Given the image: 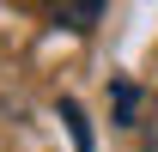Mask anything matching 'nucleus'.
I'll return each instance as SVG.
<instances>
[{"label": "nucleus", "mask_w": 158, "mask_h": 152, "mask_svg": "<svg viewBox=\"0 0 158 152\" xmlns=\"http://www.w3.org/2000/svg\"><path fill=\"white\" fill-rule=\"evenodd\" d=\"M49 6V19L61 24V31H73V37H91L103 19V0H43Z\"/></svg>", "instance_id": "f257e3e1"}, {"label": "nucleus", "mask_w": 158, "mask_h": 152, "mask_svg": "<svg viewBox=\"0 0 158 152\" xmlns=\"http://www.w3.org/2000/svg\"><path fill=\"white\" fill-rule=\"evenodd\" d=\"M140 152H158V110H152V122H146V134H140Z\"/></svg>", "instance_id": "20e7f679"}, {"label": "nucleus", "mask_w": 158, "mask_h": 152, "mask_svg": "<svg viewBox=\"0 0 158 152\" xmlns=\"http://www.w3.org/2000/svg\"><path fill=\"white\" fill-rule=\"evenodd\" d=\"M61 122L73 128V146H79V152H91V128H85V110H79L73 97H61Z\"/></svg>", "instance_id": "f03ea898"}, {"label": "nucleus", "mask_w": 158, "mask_h": 152, "mask_svg": "<svg viewBox=\"0 0 158 152\" xmlns=\"http://www.w3.org/2000/svg\"><path fill=\"white\" fill-rule=\"evenodd\" d=\"M134 116H140V91L128 85V79H116V122H122V128H134Z\"/></svg>", "instance_id": "7ed1b4c3"}]
</instances>
